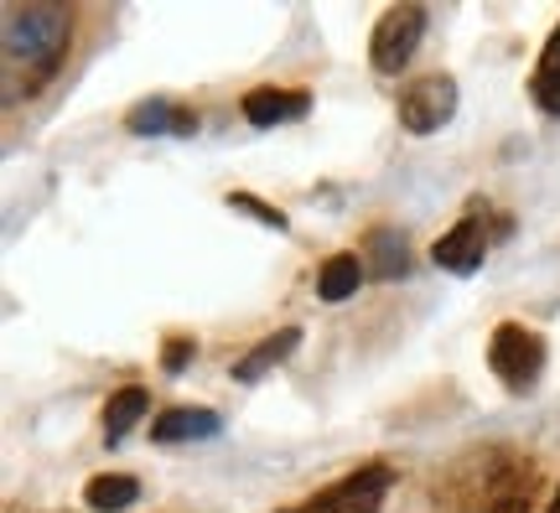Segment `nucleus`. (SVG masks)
Returning a JSON list of instances; mask_svg holds the SVG:
<instances>
[{
  "label": "nucleus",
  "mask_w": 560,
  "mask_h": 513,
  "mask_svg": "<svg viewBox=\"0 0 560 513\" xmlns=\"http://www.w3.org/2000/svg\"><path fill=\"white\" fill-rule=\"evenodd\" d=\"M68 37H73V11L68 5H21L11 0L0 11V58H5V100L37 94L42 79H52L68 58Z\"/></svg>",
  "instance_id": "1"
},
{
  "label": "nucleus",
  "mask_w": 560,
  "mask_h": 513,
  "mask_svg": "<svg viewBox=\"0 0 560 513\" xmlns=\"http://www.w3.org/2000/svg\"><path fill=\"white\" fill-rule=\"evenodd\" d=\"M540 488V473L529 456L514 452H482L457 477V509L462 513H529Z\"/></svg>",
  "instance_id": "2"
},
{
  "label": "nucleus",
  "mask_w": 560,
  "mask_h": 513,
  "mask_svg": "<svg viewBox=\"0 0 560 513\" xmlns=\"http://www.w3.org/2000/svg\"><path fill=\"white\" fill-rule=\"evenodd\" d=\"M488 369L503 378V389H535L545 374V337L535 327H520V322H503L499 333L488 337Z\"/></svg>",
  "instance_id": "3"
},
{
  "label": "nucleus",
  "mask_w": 560,
  "mask_h": 513,
  "mask_svg": "<svg viewBox=\"0 0 560 513\" xmlns=\"http://www.w3.org/2000/svg\"><path fill=\"white\" fill-rule=\"evenodd\" d=\"M389 482H395V473H389L384 462H369V467L338 477L332 488L301 498V503H291V509H280V513H380Z\"/></svg>",
  "instance_id": "4"
},
{
  "label": "nucleus",
  "mask_w": 560,
  "mask_h": 513,
  "mask_svg": "<svg viewBox=\"0 0 560 513\" xmlns=\"http://www.w3.org/2000/svg\"><path fill=\"white\" fill-rule=\"evenodd\" d=\"M420 37H425V5H389L369 37V62L374 73H400L416 58Z\"/></svg>",
  "instance_id": "5"
},
{
  "label": "nucleus",
  "mask_w": 560,
  "mask_h": 513,
  "mask_svg": "<svg viewBox=\"0 0 560 513\" xmlns=\"http://www.w3.org/2000/svg\"><path fill=\"white\" fill-rule=\"evenodd\" d=\"M457 115V83L446 73H431V79H416L400 94V125L410 136H431L446 119Z\"/></svg>",
  "instance_id": "6"
},
{
  "label": "nucleus",
  "mask_w": 560,
  "mask_h": 513,
  "mask_svg": "<svg viewBox=\"0 0 560 513\" xmlns=\"http://www.w3.org/2000/svg\"><path fill=\"white\" fill-rule=\"evenodd\" d=\"M431 259H436L441 270H452V276H478L482 259H488V213H482V202H472L457 218V229L436 238Z\"/></svg>",
  "instance_id": "7"
},
{
  "label": "nucleus",
  "mask_w": 560,
  "mask_h": 513,
  "mask_svg": "<svg viewBox=\"0 0 560 513\" xmlns=\"http://www.w3.org/2000/svg\"><path fill=\"white\" fill-rule=\"evenodd\" d=\"M125 130H130V136H192V130H198V115L172 100H140L136 109L125 115Z\"/></svg>",
  "instance_id": "8"
},
{
  "label": "nucleus",
  "mask_w": 560,
  "mask_h": 513,
  "mask_svg": "<svg viewBox=\"0 0 560 513\" xmlns=\"http://www.w3.org/2000/svg\"><path fill=\"white\" fill-rule=\"evenodd\" d=\"M312 109V100L301 94V89H249L244 94V119L255 125V130H276L285 119H301Z\"/></svg>",
  "instance_id": "9"
},
{
  "label": "nucleus",
  "mask_w": 560,
  "mask_h": 513,
  "mask_svg": "<svg viewBox=\"0 0 560 513\" xmlns=\"http://www.w3.org/2000/svg\"><path fill=\"white\" fill-rule=\"evenodd\" d=\"M296 348H301V327H280V333H270L265 342H255V348L234 363V378H240V384H255V378H265L276 363H285Z\"/></svg>",
  "instance_id": "10"
},
{
  "label": "nucleus",
  "mask_w": 560,
  "mask_h": 513,
  "mask_svg": "<svg viewBox=\"0 0 560 513\" xmlns=\"http://www.w3.org/2000/svg\"><path fill=\"white\" fill-rule=\"evenodd\" d=\"M363 270L374 280H400L410 276V244H405L400 229H374L369 234V244H363Z\"/></svg>",
  "instance_id": "11"
},
{
  "label": "nucleus",
  "mask_w": 560,
  "mask_h": 513,
  "mask_svg": "<svg viewBox=\"0 0 560 513\" xmlns=\"http://www.w3.org/2000/svg\"><path fill=\"white\" fill-rule=\"evenodd\" d=\"M223 420L213 410H187V405H177V410H166L161 420H151V441H161V446H172V441H202V435H219Z\"/></svg>",
  "instance_id": "12"
},
{
  "label": "nucleus",
  "mask_w": 560,
  "mask_h": 513,
  "mask_svg": "<svg viewBox=\"0 0 560 513\" xmlns=\"http://www.w3.org/2000/svg\"><path fill=\"white\" fill-rule=\"evenodd\" d=\"M145 410H151V395H145L140 384H130V389H120V395H109V405H104V441L120 446L125 435L136 431V420H145Z\"/></svg>",
  "instance_id": "13"
},
{
  "label": "nucleus",
  "mask_w": 560,
  "mask_h": 513,
  "mask_svg": "<svg viewBox=\"0 0 560 513\" xmlns=\"http://www.w3.org/2000/svg\"><path fill=\"white\" fill-rule=\"evenodd\" d=\"M83 503L94 513H125L130 503H140V482L125 473H100L89 477V488H83Z\"/></svg>",
  "instance_id": "14"
},
{
  "label": "nucleus",
  "mask_w": 560,
  "mask_h": 513,
  "mask_svg": "<svg viewBox=\"0 0 560 513\" xmlns=\"http://www.w3.org/2000/svg\"><path fill=\"white\" fill-rule=\"evenodd\" d=\"M363 276H369V270H363L359 255H332L327 265H322V276H317V296L338 306V301L359 296V280Z\"/></svg>",
  "instance_id": "15"
},
{
  "label": "nucleus",
  "mask_w": 560,
  "mask_h": 513,
  "mask_svg": "<svg viewBox=\"0 0 560 513\" xmlns=\"http://www.w3.org/2000/svg\"><path fill=\"white\" fill-rule=\"evenodd\" d=\"M529 100L540 104L545 115L560 119V26L550 32V42H545L540 68H535V79H529Z\"/></svg>",
  "instance_id": "16"
},
{
  "label": "nucleus",
  "mask_w": 560,
  "mask_h": 513,
  "mask_svg": "<svg viewBox=\"0 0 560 513\" xmlns=\"http://www.w3.org/2000/svg\"><path fill=\"white\" fill-rule=\"evenodd\" d=\"M229 208H249V213L260 218V223H270V229H291V218L280 213V208H270V202H260L255 193H229Z\"/></svg>",
  "instance_id": "17"
},
{
  "label": "nucleus",
  "mask_w": 560,
  "mask_h": 513,
  "mask_svg": "<svg viewBox=\"0 0 560 513\" xmlns=\"http://www.w3.org/2000/svg\"><path fill=\"white\" fill-rule=\"evenodd\" d=\"M192 353H198V342H192V337H172V342H166V353H161V369H166V374H182V369L192 363Z\"/></svg>",
  "instance_id": "18"
},
{
  "label": "nucleus",
  "mask_w": 560,
  "mask_h": 513,
  "mask_svg": "<svg viewBox=\"0 0 560 513\" xmlns=\"http://www.w3.org/2000/svg\"><path fill=\"white\" fill-rule=\"evenodd\" d=\"M550 513H560V493H556V503H550Z\"/></svg>",
  "instance_id": "19"
}]
</instances>
